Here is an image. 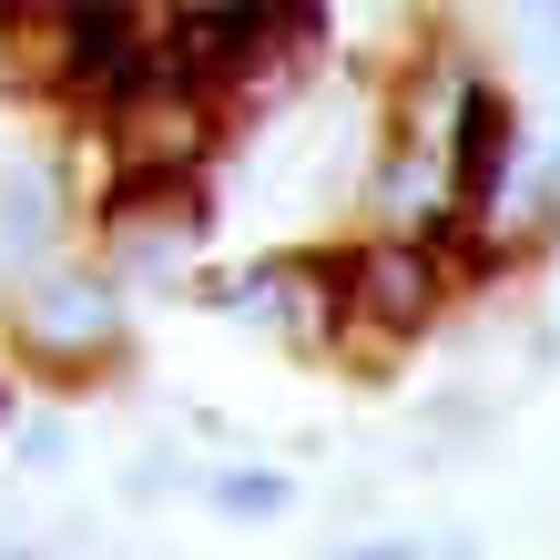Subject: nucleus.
<instances>
[{
    "mask_svg": "<svg viewBox=\"0 0 560 560\" xmlns=\"http://www.w3.org/2000/svg\"><path fill=\"white\" fill-rule=\"evenodd\" d=\"M11 368L42 387H103L122 357H133V316H122V285L82 255H51L11 285Z\"/></svg>",
    "mask_w": 560,
    "mask_h": 560,
    "instance_id": "obj_1",
    "label": "nucleus"
},
{
    "mask_svg": "<svg viewBox=\"0 0 560 560\" xmlns=\"http://www.w3.org/2000/svg\"><path fill=\"white\" fill-rule=\"evenodd\" d=\"M448 316V266L418 235H368L347 245V285H337V347H408Z\"/></svg>",
    "mask_w": 560,
    "mask_h": 560,
    "instance_id": "obj_2",
    "label": "nucleus"
},
{
    "mask_svg": "<svg viewBox=\"0 0 560 560\" xmlns=\"http://www.w3.org/2000/svg\"><path fill=\"white\" fill-rule=\"evenodd\" d=\"M520 174V113H510V92L489 82V72H458L448 92V133H439V194H448V214H500V194Z\"/></svg>",
    "mask_w": 560,
    "mask_h": 560,
    "instance_id": "obj_3",
    "label": "nucleus"
},
{
    "mask_svg": "<svg viewBox=\"0 0 560 560\" xmlns=\"http://www.w3.org/2000/svg\"><path fill=\"white\" fill-rule=\"evenodd\" d=\"M0 255L31 276L61 255V174H42V163H21L11 184H0Z\"/></svg>",
    "mask_w": 560,
    "mask_h": 560,
    "instance_id": "obj_4",
    "label": "nucleus"
},
{
    "mask_svg": "<svg viewBox=\"0 0 560 560\" xmlns=\"http://www.w3.org/2000/svg\"><path fill=\"white\" fill-rule=\"evenodd\" d=\"M51 11H61V0H51ZM51 11H42V0H0V92H11V103H61Z\"/></svg>",
    "mask_w": 560,
    "mask_h": 560,
    "instance_id": "obj_5",
    "label": "nucleus"
},
{
    "mask_svg": "<svg viewBox=\"0 0 560 560\" xmlns=\"http://www.w3.org/2000/svg\"><path fill=\"white\" fill-rule=\"evenodd\" d=\"M205 500H214L224 520H245V530H266V520L295 510V479H285V469H214Z\"/></svg>",
    "mask_w": 560,
    "mask_h": 560,
    "instance_id": "obj_6",
    "label": "nucleus"
},
{
    "mask_svg": "<svg viewBox=\"0 0 560 560\" xmlns=\"http://www.w3.org/2000/svg\"><path fill=\"white\" fill-rule=\"evenodd\" d=\"M194 306H224V316H255L276 295V255H245V266H224V276H184Z\"/></svg>",
    "mask_w": 560,
    "mask_h": 560,
    "instance_id": "obj_7",
    "label": "nucleus"
},
{
    "mask_svg": "<svg viewBox=\"0 0 560 560\" xmlns=\"http://www.w3.org/2000/svg\"><path fill=\"white\" fill-rule=\"evenodd\" d=\"M61 458H72V439H61V428H31V439H21V469H61Z\"/></svg>",
    "mask_w": 560,
    "mask_h": 560,
    "instance_id": "obj_8",
    "label": "nucleus"
},
{
    "mask_svg": "<svg viewBox=\"0 0 560 560\" xmlns=\"http://www.w3.org/2000/svg\"><path fill=\"white\" fill-rule=\"evenodd\" d=\"M347 560H418V550H408V540H357Z\"/></svg>",
    "mask_w": 560,
    "mask_h": 560,
    "instance_id": "obj_9",
    "label": "nucleus"
},
{
    "mask_svg": "<svg viewBox=\"0 0 560 560\" xmlns=\"http://www.w3.org/2000/svg\"><path fill=\"white\" fill-rule=\"evenodd\" d=\"M0 560H42V550H31V540H0Z\"/></svg>",
    "mask_w": 560,
    "mask_h": 560,
    "instance_id": "obj_10",
    "label": "nucleus"
},
{
    "mask_svg": "<svg viewBox=\"0 0 560 560\" xmlns=\"http://www.w3.org/2000/svg\"><path fill=\"white\" fill-rule=\"evenodd\" d=\"M458 560H469V550H458Z\"/></svg>",
    "mask_w": 560,
    "mask_h": 560,
    "instance_id": "obj_11",
    "label": "nucleus"
}]
</instances>
